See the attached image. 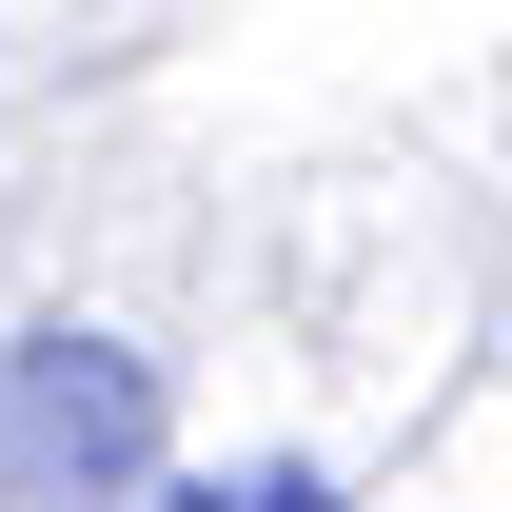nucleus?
<instances>
[{
  "label": "nucleus",
  "mask_w": 512,
  "mask_h": 512,
  "mask_svg": "<svg viewBox=\"0 0 512 512\" xmlns=\"http://www.w3.org/2000/svg\"><path fill=\"white\" fill-rule=\"evenodd\" d=\"M0 512H158V355L0 335Z\"/></svg>",
  "instance_id": "1"
},
{
  "label": "nucleus",
  "mask_w": 512,
  "mask_h": 512,
  "mask_svg": "<svg viewBox=\"0 0 512 512\" xmlns=\"http://www.w3.org/2000/svg\"><path fill=\"white\" fill-rule=\"evenodd\" d=\"M158 512H335V473H296V453H256V473H197V493H158Z\"/></svg>",
  "instance_id": "2"
}]
</instances>
